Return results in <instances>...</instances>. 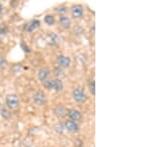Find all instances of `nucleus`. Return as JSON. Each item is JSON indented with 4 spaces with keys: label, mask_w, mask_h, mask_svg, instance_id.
<instances>
[{
    "label": "nucleus",
    "mask_w": 149,
    "mask_h": 147,
    "mask_svg": "<svg viewBox=\"0 0 149 147\" xmlns=\"http://www.w3.org/2000/svg\"><path fill=\"white\" fill-rule=\"evenodd\" d=\"M50 75H51V70L49 68L44 67V68L40 69L39 72H38V79L42 82H45L46 79H48V78L50 77Z\"/></svg>",
    "instance_id": "obj_11"
},
{
    "label": "nucleus",
    "mask_w": 149,
    "mask_h": 147,
    "mask_svg": "<svg viewBox=\"0 0 149 147\" xmlns=\"http://www.w3.org/2000/svg\"><path fill=\"white\" fill-rule=\"evenodd\" d=\"M8 67V62L4 57H0V69H6Z\"/></svg>",
    "instance_id": "obj_16"
},
{
    "label": "nucleus",
    "mask_w": 149,
    "mask_h": 147,
    "mask_svg": "<svg viewBox=\"0 0 149 147\" xmlns=\"http://www.w3.org/2000/svg\"><path fill=\"white\" fill-rule=\"evenodd\" d=\"M84 7L81 4H76L72 7L71 9V13H72V17L74 19H80L83 17L84 15Z\"/></svg>",
    "instance_id": "obj_6"
},
{
    "label": "nucleus",
    "mask_w": 149,
    "mask_h": 147,
    "mask_svg": "<svg viewBox=\"0 0 149 147\" xmlns=\"http://www.w3.org/2000/svg\"><path fill=\"white\" fill-rule=\"evenodd\" d=\"M21 47L24 48V51H26V52H30V48L27 47V46H26L25 44H24V43H22V44H21Z\"/></svg>",
    "instance_id": "obj_21"
},
{
    "label": "nucleus",
    "mask_w": 149,
    "mask_h": 147,
    "mask_svg": "<svg viewBox=\"0 0 149 147\" xmlns=\"http://www.w3.org/2000/svg\"><path fill=\"white\" fill-rule=\"evenodd\" d=\"M65 128H66L68 131H70L71 133H76L80 130V126H79L78 122L73 121V120H67L64 124Z\"/></svg>",
    "instance_id": "obj_7"
},
{
    "label": "nucleus",
    "mask_w": 149,
    "mask_h": 147,
    "mask_svg": "<svg viewBox=\"0 0 149 147\" xmlns=\"http://www.w3.org/2000/svg\"><path fill=\"white\" fill-rule=\"evenodd\" d=\"M6 105L11 109H14V108L18 107L19 105V98L17 95H7L6 98Z\"/></svg>",
    "instance_id": "obj_4"
},
{
    "label": "nucleus",
    "mask_w": 149,
    "mask_h": 147,
    "mask_svg": "<svg viewBox=\"0 0 149 147\" xmlns=\"http://www.w3.org/2000/svg\"><path fill=\"white\" fill-rule=\"evenodd\" d=\"M44 20H45V23L49 26H52L55 24V17H54V15H52V14H48V15L45 16Z\"/></svg>",
    "instance_id": "obj_13"
},
{
    "label": "nucleus",
    "mask_w": 149,
    "mask_h": 147,
    "mask_svg": "<svg viewBox=\"0 0 149 147\" xmlns=\"http://www.w3.org/2000/svg\"><path fill=\"white\" fill-rule=\"evenodd\" d=\"M64 129H65V126H64L63 123H61V122H58V123H56L54 125V130L57 132L58 134L63 133Z\"/></svg>",
    "instance_id": "obj_14"
},
{
    "label": "nucleus",
    "mask_w": 149,
    "mask_h": 147,
    "mask_svg": "<svg viewBox=\"0 0 149 147\" xmlns=\"http://www.w3.org/2000/svg\"><path fill=\"white\" fill-rule=\"evenodd\" d=\"M63 74V71H62V69L61 68H55L54 70H53V75L54 76H56V77H60L61 75Z\"/></svg>",
    "instance_id": "obj_17"
},
{
    "label": "nucleus",
    "mask_w": 149,
    "mask_h": 147,
    "mask_svg": "<svg viewBox=\"0 0 149 147\" xmlns=\"http://www.w3.org/2000/svg\"><path fill=\"white\" fill-rule=\"evenodd\" d=\"M5 32H6V29L3 27V26H1L0 25V35H2V34H5Z\"/></svg>",
    "instance_id": "obj_22"
},
{
    "label": "nucleus",
    "mask_w": 149,
    "mask_h": 147,
    "mask_svg": "<svg viewBox=\"0 0 149 147\" xmlns=\"http://www.w3.org/2000/svg\"><path fill=\"white\" fill-rule=\"evenodd\" d=\"M54 114L56 115L59 118H63L68 114V109L62 105H58L57 107H55L54 108Z\"/></svg>",
    "instance_id": "obj_10"
},
{
    "label": "nucleus",
    "mask_w": 149,
    "mask_h": 147,
    "mask_svg": "<svg viewBox=\"0 0 149 147\" xmlns=\"http://www.w3.org/2000/svg\"><path fill=\"white\" fill-rule=\"evenodd\" d=\"M33 100L37 105H44L47 102L46 93L42 91H37L33 95Z\"/></svg>",
    "instance_id": "obj_3"
},
{
    "label": "nucleus",
    "mask_w": 149,
    "mask_h": 147,
    "mask_svg": "<svg viewBox=\"0 0 149 147\" xmlns=\"http://www.w3.org/2000/svg\"><path fill=\"white\" fill-rule=\"evenodd\" d=\"M74 145H76L77 147H81L83 146V142H81V140H79V139H77V140L74 141Z\"/></svg>",
    "instance_id": "obj_20"
},
{
    "label": "nucleus",
    "mask_w": 149,
    "mask_h": 147,
    "mask_svg": "<svg viewBox=\"0 0 149 147\" xmlns=\"http://www.w3.org/2000/svg\"><path fill=\"white\" fill-rule=\"evenodd\" d=\"M40 21L39 20H36V19H34V20L30 21V22H28L27 24H25L24 25V31L25 32H28V33H31L33 32L34 30H36L37 28L40 27Z\"/></svg>",
    "instance_id": "obj_8"
},
{
    "label": "nucleus",
    "mask_w": 149,
    "mask_h": 147,
    "mask_svg": "<svg viewBox=\"0 0 149 147\" xmlns=\"http://www.w3.org/2000/svg\"><path fill=\"white\" fill-rule=\"evenodd\" d=\"M1 114H2V116L5 117V118H9V117H10V115H11V113L9 112L6 108H2V109H1Z\"/></svg>",
    "instance_id": "obj_18"
},
{
    "label": "nucleus",
    "mask_w": 149,
    "mask_h": 147,
    "mask_svg": "<svg viewBox=\"0 0 149 147\" xmlns=\"http://www.w3.org/2000/svg\"><path fill=\"white\" fill-rule=\"evenodd\" d=\"M72 95H73V98L76 102H85L86 100V98H88L85 91H84L81 88H74V90L73 91Z\"/></svg>",
    "instance_id": "obj_2"
},
{
    "label": "nucleus",
    "mask_w": 149,
    "mask_h": 147,
    "mask_svg": "<svg viewBox=\"0 0 149 147\" xmlns=\"http://www.w3.org/2000/svg\"><path fill=\"white\" fill-rule=\"evenodd\" d=\"M2 11H3V7H2V5L0 4V14L2 13Z\"/></svg>",
    "instance_id": "obj_23"
},
{
    "label": "nucleus",
    "mask_w": 149,
    "mask_h": 147,
    "mask_svg": "<svg viewBox=\"0 0 149 147\" xmlns=\"http://www.w3.org/2000/svg\"><path fill=\"white\" fill-rule=\"evenodd\" d=\"M88 91H90V93H92L93 95H95V81H91L90 83H88Z\"/></svg>",
    "instance_id": "obj_15"
},
{
    "label": "nucleus",
    "mask_w": 149,
    "mask_h": 147,
    "mask_svg": "<svg viewBox=\"0 0 149 147\" xmlns=\"http://www.w3.org/2000/svg\"><path fill=\"white\" fill-rule=\"evenodd\" d=\"M71 58L68 56H65V55H59L57 57V64L59 66V68H69L71 66Z\"/></svg>",
    "instance_id": "obj_5"
},
{
    "label": "nucleus",
    "mask_w": 149,
    "mask_h": 147,
    "mask_svg": "<svg viewBox=\"0 0 149 147\" xmlns=\"http://www.w3.org/2000/svg\"><path fill=\"white\" fill-rule=\"evenodd\" d=\"M70 120H73V121H80V120L83 118V115H81V112L79 111L78 109H69L68 110V114Z\"/></svg>",
    "instance_id": "obj_9"
},
{
    "label": "nucleus",
    "mask_w": 149,
    "mask_h": 147,
    "mask_svg": "<svg viewBox=\"0 0 149 147\" xmlns=\"http://www.w3.org/2000/svg\"><path fill=\"white\" fill-rule=\"evenodd\" d=\"M43 86L48 90H53L56 91H62L64 88V84L60 79H46L45 82H43Z\"/></svg>",
    "instance_id": "obj_1"
},
{
    "label": "nucleus",
    "mask_w": 149,
    "mask_h": 147,
    "mask_svg": "<svg viewBox=\"0 0 149 147\" xmlns=\"http://www.w3.org/2000/svg\"><path fill=\"white\" fill-rule=\"evenodd\" d=\"M56 11L59 12V13H66V12H67V7L60 6V7H58V8H56Z\"/></svg>",
    "instance_id": "obj_19"
},
{
    "label": "nucleus",
    "mask_w": 149,
    "mask_h": 147,
    "mask_svg": "<svg viewBox=\"0 0 149 147\" xmlns=\"http://www.w3.org/2000/svg\"><path fill=\"white\" fill-rule=\"evenodd\" d=\"M59 24L62 26L63 28L65 29H69L71 28V25H72V22H71V19L69 17H67V16H61L59 19Z\"/></svg>",
    "instance_id": "obj_12"
}]
</instances>
